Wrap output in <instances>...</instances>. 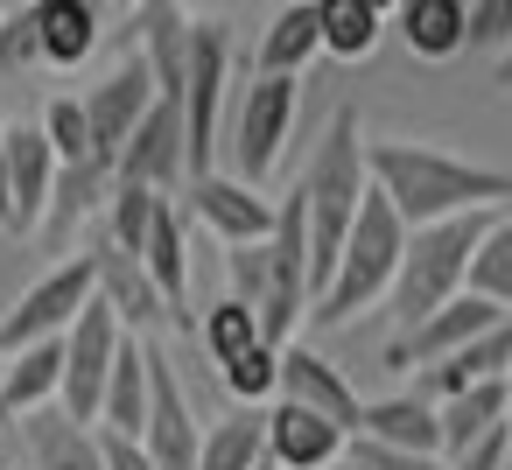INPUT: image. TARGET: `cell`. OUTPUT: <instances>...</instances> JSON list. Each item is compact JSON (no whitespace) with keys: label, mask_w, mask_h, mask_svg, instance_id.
<instances>
[{"label":"cell","mask_w":512,"mask_h":470,"mask_svg":"<svg viewBox=\"0 0 512 470\" xmlns=\"http://www.w3.org/2000/svg\"><path fill=\"white\" fill-rule=\"evenodd\" d=\"M365 176L407 225L456 218V211H505L512 204V169H491V162H470V155H449V148L407 141V134L365 141Z\"/></svg>","instance_id":"obj_1"},{"label":"cell","mask_w":512,"mask_h":470,"mask_svg":"<svg viewBox=\"0 0 512 470\" xmlns=\"http://www.w3.org/2000/svg\"><path fill=\"white\" fill-rule=\"evenodd\" d=\"M295 190H302V211H309V302H316V288L330 281L337 246H344V232H351V218H358V204L372 190V176H365V120H358L351 99L323 120Z\"/></svg>","instance_id":"obj_2"},{"label":"cell","mask_w":512,"mask_h":470,"mask_svg":"<svg viewBox=\"0 0 512 470\" xmlns=\"http://www.w3.org/2000/svg\"><path fill=\"white\" fill-rule=\"evenodd\" d=\"M400 246H407V218L379 190H365V204H358V218H351V232L337 246V267H330V281L309 302V323H330L337 330V323H358L365 309H379L386 288H393Z\"/></svg>","instance_id":"obj_3"},{"label":"cell","mask_w":512,"mask_h":470,"mask_svg":"<svg viewBox=\"0 0 512 470\" xmlns=\"http://www.w3.org/2000/svg\"><path fill=\"white\" fill-rule=\"evenodd\" d=\"M491 211H456V218H428V225H407V246H400V267H393V330L421 323L428 309H442L449 295H463V274H470V246L484 232Z\"/></svg>","instance_id":"obj_4"},{"label":"cell","mask_w":512,"mask_h":470,"mask_svg":"<svg viewBox=\"0 0 512 470\" xmlns=\"http://www.w3.org/2000/svg\"><path fill=\"white\" fill-rule=\"evenodd\" d=\"M232 64H239L232 29H225V22H190V57H183V148H190V176L218 169Z\"/></svg>","instance_id":"obj_5"},{"label":"cell","mask_w":512,"mask_h":470,"mask_svg":"<svg viewBox=\"0 0 512 470\" xmlns=\"http://www.w3.org/2000/svg\"><path fill=\"white\" fill-rule=\"evenodd\" d=\"M295 113H302V78L295 71H253V85L239 92V120H232V162L246 183H267L281 169Z\"/></svg>","instance_id":"obj_6"},{"label":"cell","mask_w":512,"mask_h":470,"mask_svg":"<svg viewBox=\"0 0 512 470\" xmlns=\"http://www.w3.org/2000/svg\"><path fill=\"white\" fill-rule=\"evenodd\" d=\"M92 295H99V267H92V253L57 260L50 274H36L8 309H0V351L36 344V337H64V330H71V316H78Z\"/></svg>","instance_id":"obj_7"},{"label":"cell","mask_w":512,"mask_h":470,"mask_svg":"<svg viewBox=\"0 0 512 470\" xmlns=\"http://www.w3.org/2000/svg\"><path fill=\"white\" fill-rule=\"evenodd\" d=\"M127 323L92 295L71 330H64V386H57V407L78 414V421H99V393H106V372H113V351H120Z\"/></svg>","instance_id":"obj_8"},{"label":"cell","mask_w":512,"mask_h":470,"mask_svg":"<svg viewBox=\"0 0 512 470\" xmlns=\"http://www.w3.org/2000/svg\"><path fill=\"white\" fill-rule=\"evenodd\" d=\"M134 442L148 449L155 470H197L204 421L190 414V393H183V379H176V365H169V351L155 337H148V421H141Z\"/></svg>","instance_id":"obj_9"},{"label":"cell","mask_w":512,"mask_h":470,"mask_svg":"<svg viewBox=\"0 0 512 470\" xmlns=\"http://www.w3.org/2000/svg\"><path fill=\"white\" fill-rule=\"evenodd\" d=\"M183 211H190L218 246H253V239H267L274 218H281V204H274L260 183H246V176H218V169H204V176L183 183Z\"/></svg>","instance_id":"obj_10"},{"label":"cell","mask_w":512,"mask_h":470,"mask_svg":"<svg viewBox=\"0 0 512 470\" xmlns=\"http://www.w3.org/2000/svg\"><path fill=\"white\" fill-rule=\"evenodd\" d=\"M78 99H85V127H92V155L120 169L127 134H134V127H141V113L155 106V71H148V57H141V50H127V57H120L92 92H78Z\"/></svg>","instance_id":"obj_11"},{"label":"cell","mask_w":512,"mask_h":470,"mask_svg":"<svg viewBox=\"0 0 512 470\" xmlns=\"http://www.w3.org/2000/svg\"><path fill=\"white\" fill-rule=\"evenodd\" d=\"M29 22H36L43 71H85L106 57L120 15H113V0H29Z\"/></svg>","instance_id":"obj_12"},{"label":"cell","mask_w":512,"mask_h":470,"mask_svg":"<svg viewBox=\"0 0 512 470\" xmlns=\"http://www.w3.org/2000/svg\"><path fill=\"white\" fill-rule=\"evenodd\" d=\"M498 316H505L498 302H484V295H470V288H463V295H449L442 309H428L421 323L393 330V337H386V365H393V372H421V365L449 358L456 344H470L477 330H491Z\"/></svg>","instance_id":"obj_13"},{"label":"cell","mask_w":512,"mask_h":470,"mask_svg":"<svg viewBox=\"0 0 512 470\" xmlns=\"http://www.w3.org/2000/svg\"><path fill=\"white\" fill-rule=\"evenodd\" d=\"M113 176H127V183H148V190H183L190 183V148H183V106L176 99H155L148 113H141V127L127 134V148H120V169Z\"/></svg>","instance_id":"obj_14"},{"label":"cell","mask_w":512,"mask_h":470,"mask_svg":"<svg viewBox=\"0 0 512 470\" xmlns=\"http://www.w3.org/2000/svg\"><path fill=\"white\" fill-rule=\"evenodd\" d=\"M8 134V239H36L50 183H57V148L43 134V120L29 127H0Z\"/></svg>","instance_id":"obj_15"},{"label":"cell","mask_w":512,"mask_h":470,"mask_svg":"<svg viewBox=\"0 0 512 470\" xmlns=\"http://www.w3.org/2000/svg\"><path fill=\"white\" fill-rule=\"evenodd\" d=\"M15 442H22L29 470H106V442H99V428L78 421V414H64L57 400L15 414Z\"/></svg>","instance_id":"obj_16"},{"label":"cell","mask_w":512,"mask_h":470,"mask_svg":"<svg viewBox=\"0 0 512 470\" xmlns=\"http://www.w3.org/2000/svg\"><path fill=\"white\" fill-rule=\"evenodd\" d=\"M344 428L330 421V414H316V407H302V400H267V463L274 470H330L337 456H344Z\"/></svg>","instance_id":"obj_17"},{"label":"cell","mask_w":512,"mask_h":470,"mask_svg":"<svg viewBox=\"0 0 512 470\" xmlns=\"http://www.w3.org/2000/svg\"><path fill=\"white\" fill-rule=\"evenodd\" d=\"M274 393H281V400H302V407H316V414H330L344 435L358 428V407H365L358 386L344 379V365H330L323 351H309V344H295V337L281 344V386H274Z\"/></svg>","instance_id":"obj_18"},{"label":"cell","mask_w":512,"mask_h":470,"mask_svg":"<svg viewBox=\"0 0 512 470\" xmlns=\"http://www.w3.org/2000/svg\"><path fill=\"white\" fill-rule=\"evenodd\" d=\"M92 267H99V302L134 330V337H148L155 323H176L169 316V302H162V288L148 281V267H141V253H127V246H113V239H99V253H92Z\"/></svg>","instance_id":"obj_19"},{"label":"cell","mask_w":512,"mask_h":470,"mask_svg":"<svg viewBox=\"0 0 512 470\" xmlns=\"http://www.w3.org/2000/svg\"><path fill=\"white\" fill-rule=\"evenodd\" d=\"M141 267H148V281L162 288L169 316H176V323H197V316H190V225H183L176 197H162V204H155L148 239H141Z\"/></svg>","instance_id":"obj_20"},{"label":"cell","mask_w":512,"mask_h":470,"mask_svg":"<svg viewBox=\"0 0 512 470\" xmlns=\"http://www.w3.org/2000/svg\"><path fill=\"white\" fill-rule=\"evenodd\" d=\"M64 386V337H36V344H15L0 351V414H29V407H50Z\"/></svg>","instance_id":"obj_21"},{"label":"cell","mask_w":512,"mask_h":470,"mask_svg":"<svg viewBox=\"0 0 512 470\" xmlns=\"http://www.w3.org/2000/svg\"><path fill=\"white\" fill-rule=\"evenodd\" d=\"M393 29L421 64H449L470 50V0H400Z\"/></svg>","instance_id":"obj_22"},{"label":"cell","mask_w":512,"mask_h":470,"mask_svg":"<svg viewBox=\"0 0 512 470\" xmlns=\"http://www.w3.org/2000/svg\"><path fill=\"white\" fill-rule=\"evenodd\" d=\"M351 435H372V442H393V449H435V456H442V421H435V400H428V393L365 400Z\"/></svg>","instance_id":"obj_23"},{"label":"cell","mask_w":512,"mask_h":470,"mask_svg":"<svg viewBox=\"0 0 512 470\" xmlns=\"http://www.w3.org/2000/svg\"><path fill=\"white\" fill-rule=\"evenodd\" d=\"M148 421V337H120L113 351V372H106V393H99V428L113 435H141Z\"/></svg>","instance_id":"obj_24"},{"label":"cell","mask_w":512,"mask_h":470,"mask_svg":"<svg viewBox=\"0 0 512 470\" xmlns=\"http://www.w3.org/2000/svg\"><path fill=\"white\" fill-rule=\"evenodd\" d=\"M197 470H267V407H232L204 428Z\"/></svg>","instance_id":"obj_25"},{"label":"cell","mask_w":512,"mask_h":470,"mask_svg":"<svg viewBox=\"0 0 512 470\" xmlns=\"http://www.w3.org/2000/svg\"><path fill=\"white\" fill-rule=\"evenodd\" d=\"M323 57V36H316V0H281V15L260 29V50H253V71H309Z\"/></svg>","instance_id":"obj_26"},{"label":"cell","mask_w":512,"mask_h":470,"mask_svg":"<svg viewBox=\"0 0 512 470\" xmlns=\"http://www.w3.org/2000/svg\"><path fill=\"white\" fill-rule=\"evenodd\" d=\"M316 36H323V57L337 64H365L386 36V15L372 0H316Z\"/></svg>","instance_id":"obj_27"},{"label":"cell","mask_w":512,"mask_h":470,"mask_svg":"<svg viewBox=\"0 0 512 470\" xmlns=\"http://www.w3.org/2000/svg\"><path fill=\"white\" fill-rule=\"evenodd\" d=\"M435 421H442V456H456L463 442L491 435L505 421V379H477V386H456L435 400Z\"/></svg>","instance_id":"obj_28"},{"label":"cell","mask_w":512,"mask_h":470,"mask_svg":"<svg viewBox=\"0 0 512 470\" xmlns=\"http://www.w3.org/2000/svg\"><path fill=\"white\" fill-rule=\"evenodd\" d=\"M463 288L484 295V302H498V309H512V211H491V218H484V232H477V246H470Z\"/></svg>","instance_id":"obj_29"},{"label":"cell","mask_w":512,"mask_h":470,"mask_svg":"<svg viewBox=\"0 0 512 470\" xmlns=\"http://www.w3.org/2000/svg\"><path fill=\"white\" fill-rule=\"evenodd\" d=\"M218 372V386H225V400L232 407H267L274 400V386H281V344H267V337H253L246 351H232L225 365H211Z\"/></svg>","instance_id":"obj_30"},{"label":"cell","mask_w":512,"mask_h":470,"mask_svg":"<svg viewBox=\"0 0 512 470\" xmlns=\"http://www.w3.org/2000/svg\"><path fill=\"white\" fill-rule=\"evenodd\" d=\"M190 330H197L204 358H211V365H225L232 351H246V344L260 337V316H253V309H246V302H239V295L225 288V295H218V302H211V309H204V316H197Z\"/></svg>","instance_id":"obj_31"},{"label":"cell","mask_w":512,"mask_h":470,"mask_svg":"<svg viewBox=\"0 0 512 470\" xmlns=\"http://www.w3.org/2000/svg\"><path fill=\"white\" fill-rule=\"evenodd\" d=\"M169 190H148V183H127V176H113V197H106V211H99V225H106V239L113 246H127V253H141V239H148V218H155V204H162Z\"/></svg>","instance_id":"obj_32"},{"label":"cell","mask_w":512,"mask_h":470,"mask_svg":"<svg viewBox=\"0 0 512 470\" xmlns=\"http://www.w3.org/2000/svg\"><path fill=\"white\" fill-rule=\"evenodd\" d=\"M43 134H50V148H57V162H85L92 155V127H85V99H50L43 106Z\"/></svg>","instance_id":"obj_33"},{"label":"cell","mask_w":512,"mask_h":470,"mask_svg":"<svg viewBox=\"0 0 512 470\" xmlns=\"http://www.w3.org/2000/svg\"><path fill=\"white\" fill-rule=\"evenodd\" d=\"M29 71H43V50H36L29 8H15V15H0V78H29Z\"/></svg>","instance_id":"obj_34"},{"label":"cell","mask_w":512,"mask_h":470,"mask_svg":"<svg viewBox=\"0 0 512 470\" xmlns=\"http://www.w3.org/2000/svg\"><path fill=\"white\" fill-rule=\"evenodd\" d=\"M344 456H351V470H442L435 449H393V442H372V435H351Z\"/></svg>","instance_id":"obj_35"},{"label":"cell","mask_w":512,"mask_h":470,"mask_svg":"<svg viewBox=\"0 0 512 470\" xmlns=\"http://www.w3.org/2000/svg\"><path fill=\"white\" fill-rule=\"evenodd\" d=\"M512 43V0H470V50H505Z\"/></svg>","instance_id":"obj_36"},{"label":"cell","mask_w":512,"mask_h":470,"mask_svg":"<svg viewBox=\"0 0 512 470\" xmlns=\"http://www.w3.org/2000/svg\"><path fill=\"white\" fill-rule=\"evenodd\" d=\"M505 449H512V428L498 421L491 435H477V442H463L456 456H442V470H498V463H505Z\"/></svg>","instance_id":"obj_37"},{"label":"cell","mask_w":512,"mask_h":470,"mask_svg":"<svg viewBox=\"0 0 512 470\" xmlns=\"http://www.w3.org/2000/svg\"><path fill=\"white\" fill-rule=\"evenodd\" d=\"M99 428V421H92ZM99 442H106V470H155L148 463V449L134 442V435H113V428H99Z\"/></svg>","instance_id":"obj_38"},{"label":"cell","mask_w":512,"mask_h":470,"mask_svg":"<svg viewBox=\"0 0 512 470\" xmlns=\"http://www.w3.org/2000/svg\"><path fill=\"white\" fill-rule=\"evenodd\" d=\"M0 232H8V134H0Z\"/></svg>","instance_id":"obj_39"},{"label":"cell","mask_w":512,"mask_h":470,"mask_svg":"<svg viewBox=\"0 0 512 470\" xmlns=\"http://www.w3.org/2000/svg\"><path fill=\"white\" fill-rule=\"evenodd\" d=\"M498 85H505V92H512V43H505V50H498Z\"/></svg>","instance_id":"obj_40"},{"label":"cell","mask_w":512,"mask_h":470,"mask_svg":"<svg viewBox=\"0 0 512 470\" xmlns=\"http://www.w3.org/2000/svg\"><path fill=\"white\" fill-rule=\"evenodd\" d=\"M505 428H512V365H505Z\"/></svg>","instance_id":"obj_41"},{"label":"cell","mask_w":512,"mask_h":470,"mask_svg":"<svg viewBox=\"0 0 512 470\" xmlns=\"http://www.w3.org/2000/svg\"><path fill=\"white\" fill-rule=\"evenodd\" d=\"M372 8H379V15H393V8H400V0H372Z\"/></svg>","instance_id":"obj_42"},{"label":"cell","mask_w":512,"mask_h":470,"mask_svg":"<svg viewBox=\"0 0 512 470\" xmlns=\"http://www.w3.org/2000/svg\"><path fill=\"white\" fill-rule=\"evenodd\" d=\"M127 8H134V0H113V15H127Z\"/></svg>","instance_id":"obj_43"},{"label":"cell","mask_w":512,"mask_h":470,"mask_svg":"<svg viewBox=\"0 0 512 470\" xmlns=\"http://www.w3.org/2000/svg\"><path fill=\"white\" fill-rule=\"evenodd\" d=\"M498 470H512V449H505V463H498Z\"/></svg>","instance_id":"obj_44"},{"label":"cell","mask_w":512,"mask_h":470,"mask_svg":"<svg viewBox=\"0 0 512 470\" xmlns=\"http://www.w3.org/2000/svg\"><path fill=\"white\" fill-rule=\"evenodd\" d=\"M0 470H8V449H0Z\"/></svg>","instance_id":"obj_45"}]
</instances>
